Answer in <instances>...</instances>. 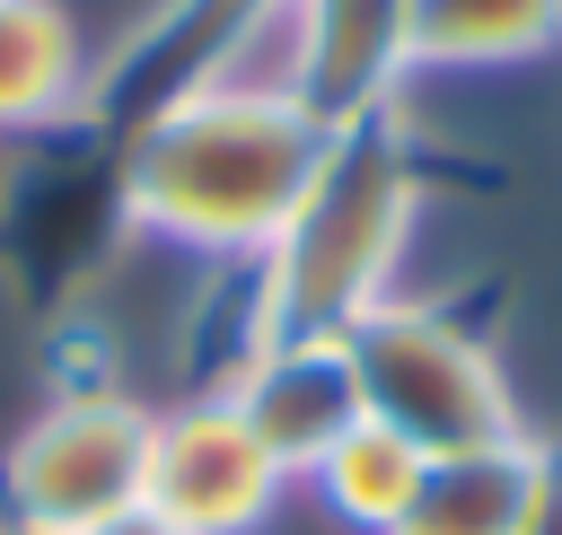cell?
<instances>
[{"instance_id": "8", "label": "cell", "mask_w": 562, "mask_h": 535, "mask_svg": "<svg viewBox=\"0 0 562 535\" xmlns=\"http://www.w3.org/2000/svg\"><path fill=\"white\" fill-rule=\"evenodd\" d=\"M97 61L61 0H0V132L35 140L61 123H88Z\"/></svg>"}, {"instance_id": "3", "label": "cell", "mask_w": 562, "mask_h": 535, "mask_svg": "<svg viewBox=\"0 0 562 535\" xmlns=\"http://www.w3.org/2000/svg\"><path fill=\"white\" fill-rule=\"evenodd\" d=\"M342 342H351L369 421L404 430L422 456H474V447L536 439L527 412H518V395H509L501 351H492L474 325H457L448 307H430V298H386V307H369Z\"/></svg>"}, {"instance_id": "2", "label": "cell", "mask_w": 562, "mask_h": 535, "mask_svg": "<svg viewBox=\"0 0 562 535\" xmlns=\"http://www.w3.org/2000/svg\"><path fill=\"white\" fill-rule=\"evenodd\" d=\"M422 158L395 114L351 123L325 140L299 210L255 254V342L272 333H351L369 307L395 298V263L413 246Z\"/></svg>"}, {"instance_id": "12", "label": "cell", "mask_w": 562, "mask_h": 535, "mask_svg": "<svg viewBox=\"0 0 562 535\" xmlns=\"http://www.w3.org/2000/svg\"><path fill=\"white\" fill-rule=\"evenodd\" d=\"M518 535H562V439H544V456H536V500H527Z\"/></svg>"}, {"instance_id": "9", "label": "cell", "mask_w": 562, "mask_h": 535, "mask_svg": "<svg viewBox=\"0 0 562 535\" xmlns=\"http://www.w3.org/2000/svg\"><path fill=\"white\" fill-rule=\"evenodd\" d=\"M536 456H544V439H509V447H474V456H430L413 509L386 535H518L527 500H536Z\"/></svg>"}, {"instance_id": "5", "label": "cell", "mask_w": 562, "mask_h": 535, "mask_svg": "<svg viewBox=\"0 0 562 535\" xmlns=\"http://www.w3.org/2000/svg\"><path fill=\"white\" fill-rule=\"evenodd\" d=\"M281 491H290V474L263 456V439L237 421V403L220 386L176 403V412H158L140 509H158L167 526H184V535H255L281 509Z\"/></svg>"}, {"instance_id": "7", "label": "cell", "mask_w": 562, "mask_h": 535, "mask_svg": "<svg viewBox=\"0 0 562 535\" xmlns=\"http://www.w3.org/2000/svg\"><path fill=\"white\" fill-rule=\"evenodd\" d=\"M220 395L237 403V421L263 439V456H272L290 482H307L316 456H325L351 421H369L360 368H351V342H342V333H272V342H246V360L228 368Z\"/></svg>"}, {"instance_id": "13", "label": "cell", "mask_w": 562, "mask_h": 535, "mask_svg": "<svg viewBox=\"0 0 562 535\" xmlns=\"http://www.w3.org/2000/svg\"><path fill=\"white\" fill-rule=\"evenodd\" d=\"M97 535H184V526H167L158 509H123V517H105Z\"/></svg>"}, {"instance_id": "11", "label": "cell", "mask_w": 562, "mask_h": 535, "mask_svg": "<svg viewBox=\"0 0 562 535\" xmlns=\"http://www.w3.org/2000/svg\"><path fill=\"white\" fill-rule=\"evenodd\" d=\"M422 474H430V456L404 439V430H386V421H351L325 456H316V474H307V491L342 517V526H360V535H386L404 509H413V491H422Z\"/></svg>"}, {"instance_id": "1", "label": "cell", "mask_w": 562, "mask_h": 535, "mask_svg": "<svg viewBox=\"0 0 562 535\" xmlns=\"http://www.w3.org/2000/svg\"><path fill=\"white\" fill-rule=\"evenodd\" d=\"M325 140L334 132L281 79H193L123 123L114 210L193 254H263L299 210Z\"/></svg>"}, {"instance_id": "4", "label": "cell", "mask_w": 562, "mask_h": 535, "mask_svg": "<svg viewBox=\"0 0 562 535\" xmlns=\"http://www.w3.org/2000/svg\"><path fill=\"white\" fill-rule=\"evenodd\" d=\"M158 412L114 386H61L9 447H0V526L18 535H97L105 517L140 509Z\"/></svg>"}, {"instance_id": "6", "label": "cell", "mask_w": 562, "mask_h": 535, "mask_svg": "<svg viewBox=\"0 0 562 535\" xmlns=\"http://www.w3.org/2000/svg\"><path fill=\"white\" fill-rule=\"evenodd\" d=\"M281 88L325 123H378L395 114V88L413 70V0H281Z\"/></svg>"}, {"instance_id": "10", "label": "cell", "mask_w": 562, "mask_h": 535, "mask_svg": "<svg viewBox=\"0 0 562 535\" xmlns=\"http://www.w3.org/2000/svg\"><path fill=\"white\" fill-rule=\"evenodd\" d=\"M562 44V0H413V70H509Z\"/></svg>"}, {"instance_id": "14", "label": "cell", "mask_w": 562, "mask_h": 535, "mask_svg": "<svg viewBox=\"0 0 562 535\" xmlns=\"http://www.w3.org/2000/svg\"><path fill=\"white\" fill-rule=\"evenodd\" d=\"M0 535H18V526H0Z\"/></svg>"}]
</instances>
